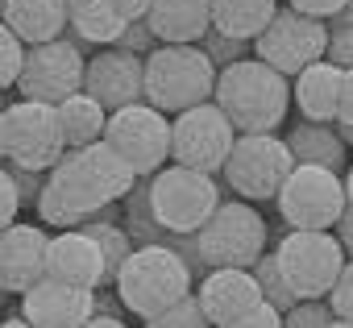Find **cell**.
I'll return each instance as SVG.
<instances>
[{
    "mask_svg": "<svg viewBox=\"0 0 353 328\" xmlns=\"http://www.w3.org/2000/svg\"><path fill=\"white\" fill-rule=\"evenodd\" d=\"M137 171L100 137L79 150H63L38 192V216L46 229H79L83 221H117L121 196Z\"/></svg>",
    "mask_w": 353,
    "mask_h": 328,
    "instance_id": "cell-1",
    "label": "cell"
},
{
    "mask_svg": "<svg viewBox=\"0 0 353 328\" xmlns=\"http://www.w3.org/2000/svg\"><path fill=\"white\" fill-rule=\"evenodd\" d=\"M212 104L229 116L237 133H274L291 104V79L250 54L216 71Z\"/></svg>",
    "mask_w": 353,
    "mask_h": 328,
    "instance_id": "cell-2",
    "label": "cell"
},
{
    "mask_svg": "<svg viewBox=\"0 0 353 328\" xmlns=\"http://www.w3.org/2000/svg\"><path fill=\"white\" fill-rule=\"evenodd\" d=\"M212 88H216V67L196 42H179V46L158 42L141 59V100L166 116L212 100Z\"/></svg>",
    "mask_w": 353,
    "mask_h": 328,
    "instance_id": "cell-3",
    "label": "cell"
},
{
    "mask_svg": "<svg viewBox=\"0 0 353 328\" xmlns=\"http://www.w3.org/2000/svg\"><path fill=\"white\" fill-rule=\"evenodd\" d=\"M112 287H117V299L129 316L137 320H150L158 311H166L174 299H183L196 278L188 270V262L166 249V245H133L129 258L117 266L112 274Z\"/></svg>",
    "mask_w": 353,
    "mask_h": 328,
    "instance_id": "cell-4",
    "label": "cell"
},
{
    "mask_svg": "<svg viewBox=\"0 0 353 328\" xmlns=\"http://www.w3.org/2000/svg\"><path fill=\"white\" fill-rule=\"evenodd\" d=\"M221 204V183L216 175H204V171H192V167H158L150 175V212L162 229L170 233H196L212 208Z\"/></svg>",
    "mask_w": 353,
    "mask_h": 328,
    "instance_id": "cell-5",
    "label": "cell"
},
{
    "mask_svg": "<svg viewBox=\"0 0 353 328\" xmlns=\"http://www.w3.org/2000/svg\"><path fill=\"white\" fill-rule=\"evenodd\" d=\"M196 249L204 266H254L266 254V221L250 200H225L212 208V216L196 229Z\"/></svg>",
    "mask_w": 353,
    "mask_h": 328,
    "instance_id": "cell-6",
    "label": "cell"
},
{
    "mask_svg": "<svg viewBox=\"0 0 353 328\" xmlns=\"http://www.w3.org/2000/svg\"><path fill=\"white\" fill-rule=\"evenodd\" d=\"M274 266L299 299H324L345 266V249L332 229H291L274 245Z\"/></svg>",
    "mask_w": 353,
    "mask_h": 328,
    "instance_id": "cell-7",
    "label": "cell"
},
{
    "mask_svg": "<svg viewBox=\"0 0 353 328\" xmlns=\"http://www.w3.org/2000/svg\"><path fill=\"white\" fill-rule=\"evenodd\" d=\"M295 158L283 137L274 133H237L229 158H225V183L233 187L237 200H274L283 179L291 175Z\"/></svg>",
    "mask_w": 353,
    "mask_h": 328,
    "instance_id": "cell-8",
    "label": "cell"
},
{
    "mask_svg": "<svg viewBox=\"0 0 353 328\" xmlns=\"http://www.w3.org/2000/svg\"><path fill=\"white\" fill-rule=\"evenodd\" d=\"M233 141H237V129L212 100L174 112L170 121V162L204 171V175H216L225 167Z\"/></svg>",
    "mask_w": 353,
    "mask_h": 328,
    "instance_id": "cell-9",
    "label": "cell"
},
{
    "mask_svg": "<svg viewBox=\"0 0 353 328\" xmlns=\"http://www.w3.org/2000/svg\"><path fill=\"white\" fill-rule=\"evenodd\" d=\"M274 204L287 229H332L336 216L345 212V187L336 171L295 162L283 187L274 192Z\"/></svg>",
    "mask_w": 353,
    "mask_h": 328,
    "instance_id": "cell-10",
    "label": "cell"
},
{
    "mask_svg": "<svg viewBox=\"0 0 353 328\" xmlns=\"http://www.w3.org/2000/svg\"><path fill=\"white\" fill-rule=\"evenodd\" d=\"M104 141L129 162L137 175H154L170 158V116L150 108L145 100L125 104L104 116Z\"/></svg>",
    "mask_w": 353,
    "mask_h": 328,
    "instance_id": "cell-11",
    "label": "cell"
},
{
    "mask_svg": "<svg viewBox=\"0 0 353 328\" xmlns=\"http://www.w3.org/2000/svg\"><path fill=\"white\" fill-rule=\"evenodd\" d=\"M328 50V25L320 17H303L295 9H274V17L266 21V30L254 38V59H262L266 67H274L279 75H295L307 63L324 59Z\"/></svg>",
    "mask_w": 353,
    "mask_h": 328,
    "instance_id": "cell-12",
    "label": "cell"
},
{
    "mask_svg": "<svg viewBox=\"0 0 353 328\" xmlns=\"http://www.w3.org/2000/svg\"><path fill=\"white\" fill-rule=\"evenodd\" d=\"M83 63L88 59L71 38L26 46V59H21V71H17L13 88L21 92V100L59 104V100H67L83 88Z\"/></svg>",
    "mask_w": 353,
    "mask_h": 328,
    "instance_id": "cell-13",
    "label": "cell"
},
{
    "mask_svg": "<svg viewBox=\"0 0 353 328\" xmlns=\"http://www.w3.org/2000/svg\"><path fill=\"white\" fill-rule=\"evenodd\" d=\"M9 116V158L13 167H30V171H50L63 145V129H59V108L42 104V100H17L5 108Z\"/></svg>",
    "mask_w": 353,
    "mask_h": 328,
    "instance_id": "cell-14",
    "label": "cell"
},
{
    "mask_svg": "<svg viewBox=\"0 0 353 328\" xmlns=\"http://www.w3.org/2000/svg\"><path fill=\"white\" fill-rule=\"evenodd\" d=\"M83 92L92 100H100L104 112H117L125 104L141 100V59L117 46H100L96 59L83 63Z\"/></svg>",
    "mask_w": 353,
    "mask_h": 328,
    "instance_id": "cell-15",
    "label": "cell"
},
{
    "mask_svg": "<svg viewBox=\"0 0 353 328\" xmlns=\"http://www.w3.org/2000/svg\"><path fill=\"white\" fill-rule=\"evenodd\" d=\"M92 303H96V291L88 287L38 278L21 295V320H30L34 328H79L83 320H92Z\"/></svg>",
    "mask_w": 353,
    "mask_h": 328,
    "instance_id": "cell-16",
    "label": "cell"
},
{
    "mask_svg": "<svg viewBox=\"0 0 353 328\" xmlns=\"http://www.w3.org/2000/svg\"><path fill=\"white\" fill-rule=\"evenodd\" d=\"M42 278L67 283V287H104V266H100V249L92 245V237L83 229H63L54 237H46V258H42Z\"/></svg>",
    "mask_w": 353,
    "mask_h": 328,
    "instance_id": "cell-17",
    "label": "cell"
},
{
    "mask_svg": "<svg viewBox=\"0 0 353 328\" xmlns=\"http://www.w3.org/2000/svg\"><path fill=\"white\" fill-rule=\"evenodd\" d=\"M196 299L208 316V324H229L233 316L250 311L254 303H262V291H258V278L245 270V266H212L200 287H196Z\"/></svg>",
    "mask_w": 353,
    "mask_h": 328,
    "instance_id": "cell-18",
    "label": "cell"
},
{
    "mask_svg": "<svg viewBox=\"0 0 353 328\" xmlns=\"http://www.w3.org/2000/svg\"><path fill=\"white\" fill-rule=\"evenodd\" d=\"M46 237L38 225H5L0 229V274H5L9 295H26L42 278V258H46Z\"/></svg>",
    "mask_w": 353,
    "mask_h": 328,
    "instance_id": "cell-19",
    "label": "cell"
},
{
    "mask_svg": "<svg viewBox=\"0 0 353 328\" xmlns=\"http://www.w3.org/2000/svg\"><path fill=\"white\" fill-rule=\"evenodd\" d=\"M336 92H341V67L328 59H316L291 75V100L303 121H336Z\"/></svg>",
    "mask_w": 353,
    "mask_h": 328,
    "instance_id": "cell-20",
    "label": "cell"
},
{
    "mask_svg": "<svg viewBox=\"0 0 353 328\" xmlns=\"http://www.w3.org/2000/svg\"><path fill=\"white\" fill-rule=\"evenodd\" d=\"M145 25L154 30L158 42H200L204 30L212 25L208 17V0H150L145 9Z\"/></svg>",
    "mask_w": 353,
    "mask_h": 328,
    "instance_id": "cell-21",
    "label": "cell"
},
{
    "mask_svg": "<svg viewBox=\"0 0 353 328\" xmlns=\"http://www.w3.org/2000/svg\"><path fill=\"white\" fill-rule=\"evenodd\" d=\"M5 21L26 46L54 42L67 34V0H5Z\"/></svg>",
    "mask_w": 353,
    "mask_h": 328,
    "instance_id": "cell-22",
    "label": "cell"
},
{
    "mask_svg": "<svg viewBox=\"0 0 353 328\" xmlns=\"http://www.w3.org/2000/svg\"><path fill=\"white\" fill-rule=\"evenodd\" d=\"M283 141H287L291 158L303 162V167H328L336 175L345 171V141H341L332 121H303L299 116Z\"/></svg>",
    "mask_w": 353,
    "mask_h": 328,
    "instance_id": "cell-23",
    "label": "cell"
},
{
    "mask_svg": "<svg viewBox=\"0 0 353 328\" xmlns=\"http://www.w3.org/2000/svg\"><path fill=\"white\" fill-rule=\"evenodd\" d=\"M274 9H279V0H208L212 30H221L229 38H245V42H254L266 30Z\"/></svg>",
    "mask_w": 353,
    "mask_h": 328,
    "instance_id": "cell-24",
    "label": "cell"
},
{
    "mask_svg": "<svg viewBox=\"0 0 353 328\" xmlns=\"http://www.w3.org/2000/svg\"><path fill=\"white\" fill-rule=\"evenodd\" d=\"M54 108H59V129H63V145H67V150H79V145L104 137V116H108V112H104L100 100H92L83 88H79L75 96L59 100Z\"/></svg>",
    "mask_w": 353,
    "mask_h": 328,
    "instance_id": "cell-25",
    "label": "cell"
},
{
    "mask_svg": "<svg viewBox=\"0 0 353 328\" xmlns=\"http://www.w3.org/2000/svg\"><path fill=\"white\" fill-rule=\"evenodd\" d=\"M67 30H75L83 42L112 46L117 34L125 30V21L108 0H67Z\"/></svg>",
    "mask_w": 353,
    "mask_h": 328,
    "instance_id": "cell-26",
    "label": "cell"
},
{
    "mask_svg": "<svg viewBox=\"0 0 353 328\" xmlns=\"http://www.w3.org/2000/svg\"><path fill=\"white\" fill-rule=\"evenodd\" d=\"M88 237H92V245L100 249V266H104V287L112 283V274H117V266L129 258V249H133V241H129V233L117 225V221H83L79 225Z\"/></svg>",
    "mask_w": 353,
    "mask_h": 328,
    "instance_id": "cell-27",
    "label": "cell"
},
{
    "mask_svg": "<svg viewBox=\"0 0 353 328\" xmlns=\"http://www.w3.org/2000/svg\"><path fill=\"white\" fill-rule=\"evenodd\" d=\"M250 274L258 278V291H262V303H270L274 311H287L299 295L287 287V278L279 274V266H274V254H262L254 266H250Z\"/></svg>",
    "mask_w": 353,
    "mask_h": 328,
    "instance_id": "cell-28",
    "label": "cell"
},
{
    "mask_svg": "<svg viewBox=\"0 0 353 328\" xmlns=\"http://www.w3.org/2000/svg\"><path fill=\"white\" fill-rule=\"evenodd\" d=\"M141 328H212V324H208V316H204V307H200L196 291H188L183 299H174L166 311H158V316L141 320Z\"/></svg>",
    "mask_w": 353,
    "mask_h": 328,
    "instance_id": "cell-29",
    "label": "cell"
},
{
    "mask_svg": "<svg viewBox=\"0 0 353 328\" xmlns=\"http://www.w3.org/2000/svg\"><path fill=\"white\" fill-rule=\"evenodd\" d=\"M204 54H208V63L221 71V67H233V63H241V59H250V50H254V42H245V38H229V34H221V30H204V38L196 42Z\"/></svg>",
    "mask_w": 353,
    "mask_h": 328,
    "instance_id": "cell-30",
    "label": "cell"
},
{
    "mask_svg": "<svg viewBox=\"0 0 353 328\" xmlns=\"http://www.w3.org/2000/svg\"><path fill=\"white\" fill-rule=\"evenodd\" d=\"M336 316L324 299H295L287 311H283V328H328Z\"/></svg>",
    "mask_w": 353,
    "mask_h": 328,
    "instance_id": "cell-31",
    "label": "cell"
},
{
    "mask_svg": "<svg viewBox=\"0 0 353 328\" xmlns=\"http://www.w3.org/2000/svg\"><path fill=\"white\" fill-rule=\"evenodd\" d=\"M21 59H26V42L0 21V92L17 83V71H21Z\"/></svg>",
    "mask_w": 353,
    "mask_h": 328,
    "instance_id": "cell-32",
    "label": "cell"
},
{
    "mask_svg": "<svg viewBox=\"0 0 353 328\" xmlns=\"http://www.w3.org/2000/svg\"><path fill=\"white\" fill-rule=\"evenodd\" d=\"M324 303L332 307V316H336V320H349V324H353V258H345V266H341L336 283L328 287Z\"/></svg>",
    "mask_w": 353,
    "mask_h": 328,
    "instance_id": "cell-33",
    "label": "cell"
},
{
    "mask_svg": "<svg viewBox=\"0 0 353 328\" xmlns=\"http://www.w3.org/2000/svg\"><path fill=\"white\" fill-rule=\"evenodd\" d=\"M112 46H117V50H129V54H137V59H145V54L158 46V38H154V30H150L145 17H141V21H125V30L117 34Z\"/></svg>",
    "mask_w": 353,
    "mask_h": 328,
    "instance_id": "cell-34",
    "label": "cell"
},
{
    "mask_svg": "<svg viewBox=\"0 0 353 328\" xmlns=\"http://www.w3.org/2000/svg\"><path fill=\"white\" fill-rule=\"evenodd\" d=\"M216 328H283V311H274L270 303H254L250 311L233 316L229 324H216Z\"/></svg>",
    "mask_w": 353,
    "mask_h": 328,
    "instance_id": "cell-35",
    "label": "cell"
},
{
    "mask_svg": "<svg viewBox=\"0 0 353 328\" xmlns=\"http://www.w3.org/2000/svg\"><path fill=\"white\" fill-rule=\"evenodd\" d=\"M328 63L336 67H353V25H328Z\"/></svg>",
    "mask_w": 353,
    "mask_h": 328,
    "instance_id": "cell-36",
    "label": "cell"
},
{
    "mask_svg": "<svg viewBox=\"0 0 353 328\" xmlns=\"http://www.w3.org/2000/svg\"><path fill=\"white\" fill-rule=\"evenodd\" d=\"M5 167H9V175H13V183H17V196H21V204H38V192H42V183H46V171L13 167V162H5Z\"/></svg>",
    "mask_w": 353,
    "mask_h": 328,
    "instance_id": "cell-37",
    "label": "cell"
},
{
    "mask_svg": "<svg viewBox=\"0 0 353 328\" xmlns=\"http://www.w3.org/2000/svg\"><path fill=\"white\" fill-rule=\"evenodd\" d=\"M17 212H21L17 183H13V175H9V167H0V229L13 225V221H17Z\"/></svg>",
    "mask_w": 353,
    "mask_h": 328,
    "instance_id": "cell-38",
    "label": "cell"
},
{
    "mask_svg": "<svg viewBox=\"0 0 353 328\" xmlns=\"http://www.w3.org/2000/svg\"><path fill=\"white\" fill-rule=\"evenodd\" d=\"M345 0H287V9L303 13V17H320V21H332L341 13Z\"/></svg>",
    "mask_w": 353,
    "mask_h": 328,
    "instance_id": "cell-39",
    "label": "cell"
},
{
    "mask_svg": "<svg viewBox=\"0 0 353 328\" xmlns=\"http://www.w3.org/2000/svg\"><path fill=\"white\" fill-rule=\"evenodd\" d=\"M336 125H353V67H341V92H336Z\"/></svg>",
    "mask_w": 353,
    "mask_h": 328,
    "instance_id": "cell-40",
    "label": "cell"
},
{
    "mask_svg": "<svg viewBox=\"0 0 353 328\" xmlns=\"http://www.w3.org/2000/svg\"><path fill=\"white\" fill-rule=\"evenodd\" d=\"M332 229H336L332 237L341 241V249H345V258H353V208H349V204H345V212L336 216V225H332Z\"/></svg>",
    "mask_w": 353,
    "mask_h": 328,
    "instance_id": "cell-41",
    "label": "cell"
},
{
    "mask_svg": "<svg viewBox=\"0 0 353 328\" xmlns=\"http://www.w3.org/2000/svg\"><path fill=\"white\" fill-rule=\"evenodd\" d=\"M108 5L121 13V21H141L145 9H150V0H108Z\"/></svg>",
    "mask_w": 353,
    "mask_h": 328,
    "instance_id": "cell-42",
    "label": "cell"
},
{
    "mask_svg": "<svg viewBox=\"0 0 353 328\" xmlns=\"http://www.w3.org/2000/svg\"><path fill=\"white\" fill-rule=\"evenodd\" d=\"M79 328H129L121 316H92V320H83Z\"/></svg>",
    "mask_w": 353,
    "mask_h": 328,
    "instance_id": "cell-43",
    "label": "cell"
},
{
    "mask_svg": "<svg viewBox=\"0 0 353 328\" xmlns=\"http://www.w3.org/2000/svg\"><path fill=\"white\" fill-rule=\"evenodd\" d=\"M9 108V104H5ZM5 108H0V162L9 158V116H5Z\"/></svg>",
    "mask_w": 353,
    "mask_h": 328,
    "instance_id": "cell-44",
    "label": "cell"
},
{
    "mask_svg": "<svg viewBox=\"0 0 353 328\" xmlns=\"http://www.w3.org/2000/svg\"><path fill=\"white\" fill-rule=\"evenodd\" d=\"M332 25H353V0H345V5H341V13L332 17Z\"/></svg>",
    "mask_w": 353,
    "mask_h": 328,
    "instance_id": "cell-45",
    "label": "cell"
},
{
    "mask_svg": "<svg viewBox=\"0 0 353 328\" xmlns=\"http://www.w3.org/2000/svg\"><path fill=\"white\" fill-rule=\"evenodd\" d=\"M341 187H345V204L353 208V167H349V171L341 175Z\"/></svg>",
    "mask_w": 353,
    "mask_h": 328,
    "instance_id": "cell-46",
    "label": "cell"
},
{
    "mask_svg": "<svg viewBox=\"0 0 353 328\" xmlns=\"http://www.w3.org/2000/svg\"><path fill=\"white\" fill-rule=\"evenodd\" d=\"M0 328H34V324L21 320V316H9V320H0Z\"/></svg>",
    "mask_w": 353,
    "mask_h": 328,
    "instance_id": "cell-47",
    "label": "cell"
},
{
    "mask_svg": "<svg viewBox=\"0 0 353 328\" xmlns=\"http://www.w3.org/2000/svg\"><path fill=\"white\" fill-rule=\"evenodd\" d=\"M328 328H353V324H349V320H332Z\"/></svg>",
    "mask_w": 353,
    "mask_h": 328,
    "instance_id": "cell-48",
    "label": "cell"
},
{
    "mask_svg": "<svg viewBox=\"0 0 353 328\" xmlns=\"http://www.w3.org/2000/svg\"><path fill=\"white\" fill-rule=\"evenodd\" d=\"M0 295H5V274H0Z\"/></svg>",
    "mask_w": 353,
    "mask_h": 328,
    "instance_id": "cell-49",
    "label": "cell"
},
{
    "mask_svg": "<svg viewBox=\"0 0 353 328\" xmlns=\"http://www.w3.org/2000/svg\"><path fill=\"white\" fill-rule=\"evenodd\" d=\"M0 108H5V92H0Z\"/></svg>",
    "mask_w": 353,
    "mask_h": 328,
    "instance_id": "cell-50",
    "label": "cell"
},
{
    "mask_svg": "<svg viewBox=\"0 0 353 328\" xmlns=\"http://www.w3.org/2000/svg\"><path fill=\"white\" fill-rule=\"evenodd\" d=\"M0 13H5V0H0Z\"/></svg>",
    "mask_w": 353,
    "mask_h": 328,
    "instance_id": "cell-51",
    "label": "cell"
}]
</instances>
